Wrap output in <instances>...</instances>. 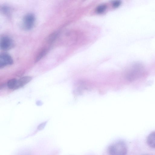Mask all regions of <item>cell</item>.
<instances>
[{
	"label": "cell",
	"instance_id": "1",
	"mask_svg": "<svg viewBox=\"0 0 155 155\" xmlns=\"http://www.w3.org/2000/svg\"><path fill=\"white\" fill-rule=\"evenodd\" d=\"M127 147L126 144L121 141H118L109 147L108 152L110 155H126Z\"/></svg>",
	"mask_w": 155,
	"mask_h": 155
},
{
	"label": "cell",
	"instance_id": "2",
	"mask_svg": "<svg viewBox=\"0 0 155 155\" xmlns=\"http://www.w3.org/2000/svg\"><path fill=\"white\" fill-rule=\"evenodd\" d=\"M143 73L142 66L139 65H135L127 71L125 75V78L129 81H133L140 77Z\"/></svg>",
	"mask_w": 155,
	"mask_h": 155
},
{
	"label": "cell",
	"instance_id": "3",
	"mask_svg": "<svg viewBox=\"0 0 155 155\" xmlns=\"http://www.w3.org/2000/svg\"><path fill=\"white\" fill-rule=\"evenodd\" d=\"M13 63V60L11 56L8 54L3 53L0 56V68L11 65Z\"/></svg>",
	"mask_w": 155,
	"mask_h": 155
},
{
	"label": "cell",
	"instance_id": "4",
	"mask_svg": "<svg viewBox=\"0 0 155 155\" xmlns=\"http://www.w3.org/2000/svg\"><path fill=\"white\" fill-rule=\"evenodd\" d=\"M35 17L32 14H28L25 16L23 20V24L25 28L27 29L31 28L35 21Z\"/></svg>",
	"mask_w": 155,
	"mask_h": 155
},
{
	"label": "cell",
	"instance_id": "5",
	"mask_svg": "<svg viewBox=\"0 0 155 155\" xmlns=\"http://www.w3.org/2000/svg\"><path fill=\"white\" fill-rule=\"evenodd\" d=\"M13 45V42L12 40L8 37H3L1 40L0 47L3 50H8Z\"/></svg>",
	"mask_w": 155,
	"mask_h": 155
},
{
	"label": "cell",
	"instance_id": "6",
	"mask_svg": "<svg viewBox=\"0 0 155 155\" xmlns=\"http://www.w3.org/2000/svg\"><path fill=\"white\" fill-rule=\"evenodd\" d=\"M32 78L29 76L23 77L18 80H17L15 89L19 88L30 82Z\"/></svg>",
	"mask_w": 155,
	"mask_h": 155
},
{
	"label": "cell",
	"instance_id": "7",
	"mask_svg": "<svg viewBox=\"0 0 155 155\" xmlns=\"http://www.w3.org/2000/svg\"><path fill=\"white\" fill-rule=\"evenodd\" d=\"M147 142L150 147L155 148V131L152 132L148 135Z\"/></svg>",
	"mask_w": 155,
	"mask_h": 155
},
{
	"label": "cell",
	"instance_id": "8",
	"mask_svg": "<svg viewBox=\"0 0 155 155\" xmlns=\"http://www.w3.org/2000/svg\"><path fill=\"white\" fill-rule=\"evenodd\" d=\"M17 80L13 78L9 80L7 82L8 88L10 89L15 90Z\"/></svg>",
	"mask_w": 155,
	"mask_h": 155
},
{
	"label": "cell",
	"instance_id": "9",
	"mask_svg": "<svg viewBox=\"0 0 155 155\" xmlns=\"http://www.w3.org/2000/svg\"><path fill=\"white\" fill-rule=\"evenodd\" d=\"M106 6L104 5H102L98 7L97 9V11L98 13H101L104 12L106 9Z\"/></svg>",
	"mask_w": 155,
	"mask_h": 155
},
{
	"label": "cell",
	"instance_id": "10",
	"mask_svg": "<svg viewBox=\"0 0 155 155\" xmlns=\"http://www.w3.org/2000/svg\"><path fill=\"white\" fill-rule=\"evenodd\" d=\"M45 51H43L42 52H41L39 56L37 57L36 61L39 60L43 56V55H44L45 54Z\"/></svg>",
	"mask_w": 155,
	"mask_h": 155
}]
</instances>
